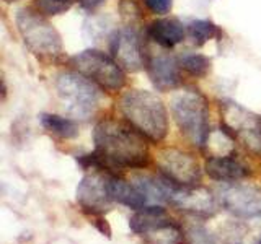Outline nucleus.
<instances>
[{"label": "nucleus", "instance_id": "obj_14", "mask_svg": "<svg viewBox=\"0 0 261 244\" xmlns=\"http://www.w3.org/2000/svg\"><path fill=\"white\" fill-rule=\"evenodd\" d=\"M130 182L141 192L145 200V205H165L170 202V194L173 187L178 186L171 182L162 174H147V173H134L130 176Z\"/></svg>", "mask_w": 261, "mask_h": 244}, {"label": "nucleus", "instance_id": "obj_27", "mask_svg": "<svg viewBox=\"0 0 261 244\" xmlns=\"http://www.w3.org/2000/svg\"><path fill=\"white\" fill-rule=\"evenodd\" d=\"M95 228L98 231H100L103 236H106V238H111V226L110 223L106 222V218H103L101 215H98V217H93V222Z\"/></svg>", "mask_w": 261, "mask_h": 244}, {"label": "nucleus", "instance_id": "obj_15", "mask_svg": "<svg viewBox=\"0 0 261 244\" xmlns=\"http://www.w3.org/2000/svg\"><path fill=\"white\" fill-rule=\"evenodd\" d=\"M204 169H206L207 176L217 182H237L251 176V169L243 161L235 158L233 155L207 158Z\"/></svg>", "mask_w": 261, "mask_h": 244}, {"label": "nucleus", "instance_id": "obj_9", "mask_svg": "<svg viewBox=\"0 0 261 244\" xmlns=\"http://www.w3.org/2000/svg\"><path fill=\"white\" fill-rule=\"evenodd\" d=\"M216 197L219 205L237 218H261V189L256 186L222 182Z\"/></svg>", "mask_w": 261, "mask_h": 244}, {"label": "nucleus", "instance_id": "obj_4", "mask_svg": "<svg viewBox=\"0 0 261 244\" xmlns=\"http://www.w3.org/2000/svg\"><path fill=\"white\" fill-rule=\"evenodd\" d=\"M54 89L65 112L73 119L87 120L100 108V89L77 70H64L57 73Z\"/></svg>", "mask_w": 261, "mask_h": 244}, {"label": "nucleus", "instance_id": "obj_22", "mask_svg": "<svg viewBox=\"0 0 261 244\" xmlns=\"http://www.w3.org/2000/svg\"><path fill=\"white\" fill-rule=\"evenodd\" d=\"M220 36H222V31L209 20H191L186 24V38L191 41V44L198 47Z\"/></svg>", "mask_w": 261, "mask_h": 244}, {"label": "nucleus", "instance_id": "obj_21", "mask_svg": "<svg viewBox=\"0 0 261 244\" xmlns=\"http://www.w3.org/2000/svg\"><path fill=\"white\" fill-rule=\"evenodd\" d=\"M142 241L145 244H183V230L173 220H168L144 234Z\"/></svg>", "mask_w": 261, "mask_h": 244}, {"label": "nucleus", "instance_id": "obj_26", "mask_svg": "<svg viewBox=\"0 0 261 244\" xmlns=\"http://www.w3.org/2000/svg\"><path fill=\"white\" fill-rule=\"evenodd\" d=\"M144 4L155 15H167L171 10L173 0H144Z\"/></svg>", "mask_w": 261, "mask_h": 244}, {"label": "nucleus", "instance_id": "obj_29", "mask_svg": "<svg viewBox=\"0 0 261 244\" xmlns=\"http://www.w3.org/2000/svg\"><path fill=\"white\" fill-rule=\"evenodd\" d=\"M256 244H261V234H259V238H258V242Z\"/></svg>", "mask_w": 261, "mask_h": 244}, {"label": "nucleus", "instance_id": "obj_6", "mask_svg": "<svg viewBox=\"0 0 261 244\" xmlns=\"http://www.w3.org/2000/svg\"><path fill=\"white\" fill-rule=\"evenodd\" d=\"M70 65L103 92L116 93L126 85V73L113 57L96 49H87L70 59Z\"/></svg>", "mask_w": 261, "mask_h": 244}, {"label": "nucleus", "instance_id": "obj_28", "mask_svg": "<svg viewBox=\"0 0 261 244\" xmlns=\"http://www.w3.org/2000/svg\"><path fill=\"white\" fill-rule=\"evenodd\" d=\"M79 2L82 4V7L90 8V10H92V8H95V7H98L100 4H103L105 0H79Z\"/></svg>", "mask_w": 261, "mask_h": 244}, {"label": "nucleus", "instance_id": "obj_23", "mask_svg": "<svg viewBox=\"0 0 261 244\" xmlns=\"http://www.w3.org/2000/svg\"><path fill=\"white\" fill-rule=\"evenodd\" d=\"M179 67L185 70L188 75H191L194 78H202L206 77L211 70V60L206 55L202 54H185L179 57Z\"/></svg>", "mask_w": 261, "mask_h": 244}, {"label": "nucleus", "instance_id": "obj_18", "mask_svg": "<svg viewBox=\"0 0 261 244\" xmlns=\"http://www.w3.org/2000/svg\"><path fill=\"white\" fill-rule=\"evenodd\" d=\"M168 220L171 218L162 205H147L141 210H136V214L129 218V228L134 234L142 238L144 234L168 222Z\"/></svg>", "mask_w": 261, "mask_h": 244}, {"label": "nucleus", "instance_id": "obj_16", "mask_svg": "<svg viewBox=\"0 0 261 244\" xmlns=\"http://www.w3.org/2000/svg\"><path fill=\"white\" fill-rule=\"evenodd\" d=\"M147 36L162 49H171L185 41L186 26L176 18H159L147 26Z\"/></svg>", "mask_w": 261, "mask_h": 244}, {"label": "nucleus", "instance_id": "obj_1", "mask_svg": "<svg viewBox=\"0 0 261 244\" xmlns=\"http://www.w3.org/2000/svg\"><path fill=\"white\" fill-rule=\"evenodd\" d=\"M95 153L105 171L118 174L124 169H142L149 165L147 138L129 122L101 119L93 130Z\"/></svg>", "mask_w": 261, "mask_h": 244}, {"label": "nucleus", "instance_id": "obj_7", "mask_svg": "<svg viewBox=\"0 0 261 244\" xmlns=\"http://www.w3.org/2000/svg\"><path fill=\"white\" fill-rule=\"evenodd\" d=\"M222 127L247 148L261 153V119L239 103H220Z\"/></svg>", "mask_w": 261, "mask_h": 244}, {"label": "nucleus", "instance_id": "obj_17", "mask_svg": "<svg viewBox=\"0 0 261 244\" xmlns=\"http://www.w3.org/2000/svg\"><path fill=\"white\" fill-rule=\"evenodd\" d=\"M108 186H110L111 200L114 203H121V205L133 208V210H141L147 207L141 192L136 189L130 181H124V179L119 177L118 174L110 173Z\"/></svg>", "mask_w": 261, "mask_h": 244}, {"label": "nucleus", "instance_id": "obj_20", "mask_svg": "<svg viewBox=\"0 0 261 244\" xmlns=\"http://www.w3.org/2000/svg\"><path fill=\"white\" fill-rule=\"evenodd\" d=\"M41 126L47 130L49 134H53L59 138H73L79 135V126L75 124V120L70 117H64V116H57V114H41L39 116Z\"/></svg>", "mask_w": 261, "mask_h": 244}, {"label": "nucleus", "instance_id": "obj_24", "mask_svg": "<svg viewBox=\"0 0 261 244\" xmlns=\"http://www.w3.org/2000/svg\"><path fill=\"white\" fill-rule=\"evenodd\" d=\"M183 244H217V241L201 222H193L183 228Z\"/></svg>", "mask_w": 261, "mask_h": 244}, {"label": "nucleus", "instance_id": "obj_25", "mask_svg": "<svg viewBox=\"0 0 261 244\" xmlns=\"http://www.w3.org/2000/svg\"><path fill=\"white\" fill-rule=\"evenodd\" d=\"M79 0H36V10L44 16H56L65 13Z\"/></svg>", "mask_w": 261, "mask_h": 244}, {"label": "nucleus", "instance_id": "obj_8", "mask_svg": "<svg viewBox=\"0 0 261 244\" xmlns=\"http://www.w3.org/2000/svg\"><path fill=\"white\" fill-rule=\"evenodd\" d=\"M159 173L178 186H198L201 182V166L194 155L179 148H162L155 155Z\"/></svg>", "mask_w": 261, "mask_h": 244}, {"label": "nucleus", "instance_id": "obj_2", "mask_svg": "<svg viewBox=\"0 0 261 244\" xmlns=\"http://www.w3.org/2000/svg\"><path fill=\"white\" fill-rule=\"evenodd\" d=\"M119 111L126 122L147 140L160 143L168 134V112L160 98L149 89H129L119 98Z\"/></svg>", "mask_w": 261, "mask_h": 244}, {"label": "nucleus", "instance_id": "obj_12", "mask_svg": "<svg viewBox=\"0 0 261 244\" xmlns=\"http://www.w3.org/2000/svg\"><path fill=\"white\" fill-rule=\"evenodd\" d=\"M145 70L152 85L160 93L173 92L181 85L179 60L160 49H145Z\"/></svg>", "mask_w": 261, "mask_h": 244}, {"label": "nucleus", "instance_id": "obj_10", "mask_svg": "<svg viewBox=\"0 0 261 244\" xmlns=\"http://www.w3.org/2000/svg\"><path fill=\"white\" fill-rule=\"evenodd\" d=\"M110 171L92 169L77 186V203L85 214L98 217L111 210L113 200L110 195Z\"/></svg>", "mask_w": 261, "mask_h": 244}, {"label": "nucleus", "instance_id": "obj_3", "mask_svg": "<svg viewBox=\"0 0 261 244\" xmlns=\"http://www.w3.org/2000/svg\"><path fill=\"white\" fill-rule=\"evenodd\" d=\"M170 109L179 132L194 146L202 148L211 132L206 96L194 88H185L171 98Z\"/></svg>", "mask_w": 261, "mask_h": 244}, {"label": "nucleus", "instance_id": "obj_13", "mask_svg": "<svg viewBox=\"0 0 261 244\" xmlns=\"http://www.w3.org/2000/svg\"><path fill=\"white\" fill-rule=\"evenodd\" d=\"M111 54L124 72H139L145 67V47L133 26L114 31L111 36Z\"/></svg>", "mask_w": 261, "mask_h": 244}, {"label": "nucleus", "instance_id": "obj_30", "mask_svg": "<svg viewBox=\"0 0 261 244\" xmlns=\"http://www.w3.org/2000/svg\"><path fill=\"white\" fill-rule=\"evenodd\" d=\"M5 2H12V0H5Z\"/></svg>", "mask_w": 261, "mask_h": 244}, {"label": "nucleus", "instance_id": "obj_11", "mask_svg": "<svg viewBox=\"0 0 261 244\" xmlns=\"http://www.w3.org/2000/svg\"><path fill=\"white\" fill-rule=\"evenodd\" d=\"M170 205L198 218H212L219 211V200L202 186H175L170 194Z\"/></svg>", "mask_w": 261, "mask_h": 244}, {"label": "nucleus", "instance_id": "obj_19", "mask_svg": "<svg viewBox=\"0 0 261 244\" xmlns=\"http://www.w3.org/2000/svg\"><path fill=\"white\" fill-rule=\"evenodd\" d=\"M202 150L207 153V158L230 157L235 155V138L224 127L211 130Z\"/></svg>", "mask_w": 261, "mask_h": 244}, {"label": "nucleus", "instance_id": "obj_5", "mask_svg": "<svg viewBox=\"0 0 261 244\" xmlns=\"http://www.w3.org/2000/svg\"><path fill=\"white\" fill-rule=\"evenodd\" d=\"M15 24L23 43L33 54L39 57H59L62 54L61 35L35 8H18L15 13Z\"/></svg>", "mask_w": 261, "mask_h": 244}]
</instances>
